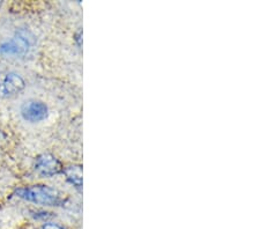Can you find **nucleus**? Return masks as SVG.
<instances>
[{"instance_id":"423d86ee","label":"nucleus","mask_w":260,"mask_h":229,"mask_svg":"<svg viewBox=\"0 0 260 229\" xmlns=\"http://www.w3.org/2000/svg\"><path fill=\"white\" fill-rule=\"evenodd\" d=\"M71 184L75 186L79 191L82 190V167L81 166H70L62 170Z\"/></svg>"},{"instance_id":"0eeeda50","label":"nucleus","mask_w":260,"mask_h":229,"mask_svg":"<svg viewBox=\"0 0 260 229\" xmlns=\"http://www.w3.org/2000/svg\"><path fill=\"white\" fill-rule=\"evenodd\" d=\"M42 229H65V228L59 226V224H56V223H47V224H44Z\"/></svg>"},{"instance_id":"20e7f679","label":"nucleus","mask_w":260,"mask_h":229,"mask_svg":"<svg viewBox=\"0 0 260 229\" xmlns=\"http://www.w3.org/2000/svg\"><path fill=\"white\" fill-rule=\"evenodd\" d=\"M21 115L27 122L39 123L48 117V107L41 101H29L21 108Z\"/></svg>"},{"instance_id":"39448f33","label":"nucleus","mask_w":260,"mask_h":229,"mask_svg":"<svg viewBox=\"0 0 260 229\" xmlns=\"http://www.w3.org/2000/svg\"><path fill=\"white\" fill-rule=\"evenodd\" d=\"M31 42L24 35H18L14 39L7 41L0 47V52L4 55H14V56H23L28 52L30 48Z\"/></svg>"},{"instance_id":"f257e3e1","label":"nucleus","mask_w":260,"mask_h":229,"mask_svg":"<svg viewBox=\"0 0 260 229\" xmlns=\"http://www.w3.org/2000/svg\"><path fill=\"white\" fill-rule=\"evenodd\" d=\"M15 194L24 201L45 206H61L65 203V194L48 185H31L19 187Z\"/></svg>"},{"instance_id":"7ed1b4c3","label":"nucleus","mask_w":260,"mask_h":229,"mask_svg":"<svg viewBox=\"0 0 260 229\" xmlns=\"http://www.w3.org/2000/svg\"><path fill=\"white\" fill-rule=\"evenodd\" d=\"M64 167L61 162L52 154L44 153L37 156L35 161V172L42 177H52L62 173Z\"/></svg>"},{"instance_id":"f03ea898","label":"nucleus","mask_w":260,"mask_h":229,"mask_svg":"<svg viewBox=\"0 0 260 229\" xmlns=\"http://www.w3.org/2000/svg\"><path fill=\"white\" fill-rule=\"evenodd\" d=\"M26 87L21 76L14 72H0V97H11L19 94Z\"/></svg>"}]
</instances>
